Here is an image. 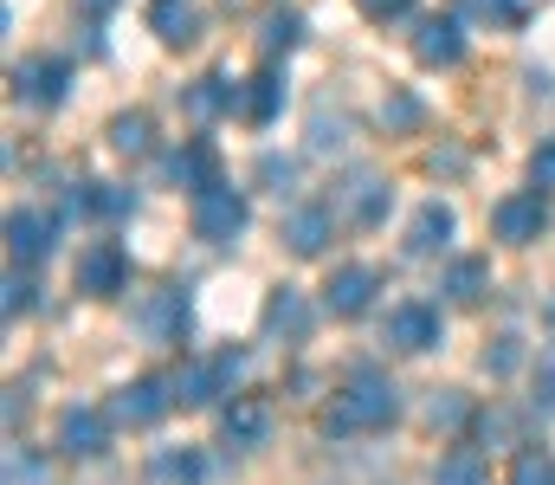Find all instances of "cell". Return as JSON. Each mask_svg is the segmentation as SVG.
<instances>
[{
	"label": "cell",
	"instance_id": "1",
	"mask_svg": "<svg viewBox=\"0 0 555 485\" xmlns=\"http://www.w3.org/2000/svg\"><path fill=\"white\" fill-rule=\"evenodd\" d=\"M395 414H401V388H395L382 369H349V382L336 388L323 427H330V434H375V427H388Z\"/></svg>",
	"mask_w": 555,
	"mask_h": 485
},
{
	"label": "cell",
	"instance_id": "2",
	"mask_svg": "<svg viewBox=\"0 0 555 485\" xmlns=\"http://www.w3.org/2000/svg\"><path fill=\"white\" fill-rule=\"evenodd\" d=\"M130 323H137V336L149 343V349H168V343H181V336H188L194 305H188V292H181V285H155V292H142L137 305H130Z\"/></svg>",
	"mask_w": 555,
	"mask_h": 485
},
{
	"label": "cell",
	"instance_id": "3",
	"mask_svg": "<svg viewBox=\"0 0 555 485\" xmlns=\"http://www.w3.org/2000/svg\"><path fill=\"white\" fill-rule=\"evenodd\" d=\"M246 375V356L240 349H220V356H194L181 375H175V408H214L233 382Z\"/></svg>",
	"mask_w": 555,
	"mask_h": 485
},
{
	"label": "cell",
	"instance_id": "4",
	"mask_svg": "<svg viewBox=\"0 0 555 485\" xmlns=\"http://www.w3.org/2000/svg\"><path fill=\"white\" fill-rule=\"evenodd\" d=\"M246 220H253V207H246L240 188L214 181V188L194 194V240H207V246H233V240L246 233Z\"/></svg>",
	"mask_w": 555,
	"mask_h": 485
},
{
	"label": "cell",
	"instance_id": "5",
	"mask_svg": "<svg viewBox=\"0 0 555 485\" xmlns=\"http://www.w3.org/2000/svg\"><path fill=\"white\" fill-rule=\"evenodd\" d=\"M330 201H336L343 220H356V227H382L388 207H395V188H388V175H375V168H349V175L336 181Z\"/></svg>",
	"mask_w": 555,
	"mask_h": 485
},
{
	"label": "cell",
	"instance_id": "6",
	"mask_svg": "<svg viewBox=\"0 0 555 485\" xmlns=\"http://www.w3.org/2000/svg\"><path fill=\"white\" fill-rule=\"evenodd\" d=\"M491 233H498L504 246H537V240L550 233V194H543V188L504 194V201L491 207Z\"/></svg>",
	"mask_w": 555,
	"mask_h": 485
},
{
	"label": "cell",
	"instance_id": "7",
	"mask_svg": "<svg viewBox=\"0 0 555 485\" xmlns=\"http://www.w3.org/2000/svg\"><path fill=\"white\" fill-rule=\"evenodd\" d=\"M124 285H130V253L117 240H91L78 253V292L85 298H117Z\"/></svg>",
	"mask_w": 555,
	"mask_h": 485
},
{
	"label": "cell",
	"instance_id": "8",
	"mask_svg": "<svg viewBox=\"0 0 555 485\" xmlns=\"http://www.w3.org/2000/svg\"><path fill=\"white\" fill-rule=\"evenodd\" d=\"M168 408H175V382H162V375H137V382L117 388L111 421H124V427H155Z\"/></svg>",
	"mask_w": 555,
	"mask_h": 485
},
{
	"label": "cell",
	"instance_id": "9",
	"mask_svg": "<svg viewBox=\"0 0 555 485\" xmlns=\"http://www.w3.org/2000/svg\"><path fill=\"white\" fill-rule=\"evenodd\" d=\"M72 85V65L65 59H20L13 65V104H33V111H52Z\"/></svg>",
	"mask_w": 555,
	"mask_h": 485
},
{
	"label": "cell",
	"instance_id": "10",
	"mask_svg": "<svg viewBox=\"0 0 555 485\" xmlns=\"http://www.w3.org/2000/svg\"><path fill=\"white\" fill-rule=\"evenodd\" d=\"M336 201H304V207H291L284 214V246L297 253V259H317L330 240H336Z\"/></svg>",
	"mask_w": 555,
	"mask_h": 485
},
{
	"label": "cell",
	"instance_id": "11",
	"mask_svg": "<svg viewBox=\"0 0 555 485\" xmlns=\"http://www.w3.org/2000/svg\"><path fill=\"white\" fill-rule=\"evenodd\" d=\"M439 336H446V323H439V311H433V305H395V311H388V323H382V343H388V349H401V356H420V349H433V343H439Z\"/></svg>",
	"mask_w": 555,
	"mask_h": 485
},
{
	"label": "cell",
	"instance_id": "12",
	"mask_svg": "<svg viewBox=\"0 0 555 485\" xmlns=\"http://www.w3.org/2000/svg\"><path fill=\"white\" fill-rule=\"evenodd\" d=\"M375 292H382V272L375 266H336L330 285H323V311L330 318H362L375 305Z\"/></svg>",
	"mask_w": 555,
	"mask_h": 485
},
{
	"label": "cell",
	"instance_id": "13",
	"mask_svg": "<svg viewBox=\"0 0 555 485\" xmlns=\"http://www.w3.org/2000/svg\"><path fill=\"white\" fill-rule=\"evenodd\" d=\"M220 441H227V447H266V441H272V401L233 395V408L220 414Z\"/></svg>",
	"mask_w": 555,
	"mask_h": 485
},
{
	"label": "cell",
	"instance_id": "14",
	"mask_svg": "<svg viewBox=\"0 0 555 485\" xmlns=\"http://www.w3.org/2000/svg\"><path fill=\"white\" fill-rule=\"evenodd\" d=\"M414 59H420V65H433V72H452V65L465 59V33H459V20H446V13L420 20V33H414Z\"/></svg>",
	"mask_w": 555,
	"mask_h": 485
},
{
	"label": "cell",
	"instance_id": "15",
	"mask_svg": "<svg viewBox=\"0 0 555 485\" xmlns=\"http://www.w3.org/2000/svg\"><path fill=\"white\" fill-rule=\"evenodd\" d=\"M104 441H111V421H104L98 408H65V414H59V454H72V460H98Z\"/></svg>",
	"mask_w": 555,
	"mask_h": 485
},
{
	"label": "cell",
	"instance_id": "16",
	"mask_svg": "<svg viewBox=\"0 0 555 485\" xmlns=\"http://www.w3.org/2000/svg\"><path fill=\"white\" fill-rule=\"evenodd\" d=\"M240 98H246V85H233L227 72H207V78H194L188 85V117L194 124H214V117H227V111H240Z\"/></svg>",
	"mask_w": 555,
	"mask_h": 485
},
{
	"label": "cell",
	"instance_id": "17",
	"mask_svg": "<svg viewBox=\"0 0 555 485\" xmlns=\"http://www.w3.org/2000/svg\"><path fill=\"white\" fill-rule=\"evenodd\" d=\"M7 253H13V266H39V259L52 253V220L13 207V214H7Z\"/></svg>",
	"mask_w": 555,
	"mask_h": 485
},
{
	"label": "cell",
	"instance_id": "18",
	"mask_svg": "<svg viewBox=\"0 0 555 485\" xmlns=\"http://www.w3.org/2000/svg\"><path fill=\"white\" fill-rule=\"evenodd\" d=\"M310 323H317V311H310V298H304L297 285H278L272 298H266V330H272V336L304 343V336H310Z\"/></svg>",
	"mask_w": 555,
	"mask_h": 485
},
{
	"label": "cell",
	"instance_id": "19",
	"mask_svg": "<svg viewBox=\"0 0 555 485\" xmlns=\"http://www.w3.org/2000/svg\"><path fill=\"white\" fill-rule=\"evenodd\" d=\"M168 181H175V188H188V194L214 188V181H220V162H214V143H181V150L168 156Z\"/></svg>",
	"mask_w": 555,
	"mask_h": 485
},
{
	"label": "cell",
	"instance_id": "20",
	"mask_svg": "<svg viewBox=\"0 0 555 485\" xmlns=\"http://www.w3.org/2000/svg\"><path fill=\"white\" fill-rule=\"evenodd\" d=\"M452 227H459L452 207H446V201H426L414 220H408V253H414V259H433V253L452 240Z\"/></svg>",
	"mask_w": 555,
	"mask_h": 485
},
{
	"label": "cell",
	"instance_id": "21",
	"mask_svg": "<svg viewBox=\"0 0 555 485\" xmlns=\"http://www.w3.org/2000/svg\"><path fill=\"white\" fill-rule=\"evenodd\" d=\"M149 26H155L162 46H194V39H201V13H194L188 0H155V7H149Z\"/></svg>",
	"mask_w": 555,
	"mask_h": 485
},
{
	"label": "cell",
	"instance_id": "22",
	"mask_svg": "<svg viewBox=\"0 0 555 485\" xmlns=\"http://www.w3.org/2000/svg\"><path fill=\"white\" fill-rule=\"evenodd\" d=\"M278 111H284V78L278 72H259V78H246V98H240V117L253 124V130H266Z\"/></svg>",
	"mask_w": 555,
	"mask_h": 485
},
{
	"label": "cell",
	"instance_id": "23",
	"mask_svg": "<svg viewBox=\"0 0 555 485\" xmlns=\"http://www.w3.org/2000/svg\"><path fill=\"white\" fill-rule=\"evenodd\" d=\"M439 292H446L452 305H478V298L491 292V266H485V259H452L446 279H439Z\"/></svg>",
	"mask_w": 555,
	"mask_h": 485
},
{
	"label": "cell",
	"instance_id": "24",
	"mask_svg": "<svg viewBox=\"0 0 555 485\" xmlns=\"http://www.w3.org/2000/svg\"><path fill=\"white\" fill-rule=\"evenodd\" d=\"M111 150H117V156H149V150H155V124H149V111H124V117H111Z\"/></svg>",
	"mask_w": 555,
	"mask_h": 485
},
{
	"label": "cell",
	"instance_id": "25",
	"mask_svg": "<svg viewBox=\"0 0 555 485\" xmlns=\"http://www.w3.org/2000/svg\"><path fill=\"white\" fill-rule=\"evenodd\" d=\"M149 480L155 485H201V454H188V447H162V454L149 460Z\"/></svg>",
	"mask_w": 555,
	"mask_h": 485
},
{
	"label": "cell",
	"instance_id": "26",
	"mask_svg": "<svg viewBox=\"0 0 555 485\" xmlns=\"http://www.w3.org/2000/svg\"><path fill=\"white\" fill-rule=\"evenodd\" d=\"M433 485H491V480H485V460H478L472 447H459V454H446V460L433 467Z\"/></svg>",
	"mask_w": 555,
	"mask_h": 485
},
{
	"label": "cell",
	"instance_id": "27",
	"mask_svg": "<svg viewBox=\"0 0 555 485\" xmlns=\"http://www.w3.org/2000/svg\"><path fill=\"white\" fill-rule=\"evenodd\" d=\"M297 39H304V20H297V13H266V26H259V52H266V59L291 52Z\"/></svg>",
	"mask_w": 555,
	"mask_h": 485
},
{
	"label": "cell",
	"instance_id": "28",
	"mask_svg": "<svg viewBox=\"0 0 555 485\" xmlns=\"http://www.w3.org/2000/svg\"><path fill=\"white\" fill-rule=\"evenodd\" d=\"M504 485H555V460L550 447H524L517 460H511V480Z\"/></svg>",
	"mask_w": 555,
	"mask_h": 485
},
{
	"label": "cell",
	"instance_id": "29",
	"mask_svg": "<svg viewBox=\"0 0 555 485\" xmlns=\"http://www.w3.org/2000/svg\"><path fill=\"white\" fill-rule=\"evenodd\" d=\"M420 117H426V111H420L414 91H388V98H382V124H388V137H401V130H420Z\"/></svg>",
	"mask_w": 555,
	"mask_h": 485
},
{
	"label": "cell",
	"instance_id": "30",
	"mask_svg": "<svg viewBox=\"0 0 555 485\" xmlns=\"http://www.w3.org/2000/svg\"><path fill=\"white\" fill-rule=\"evenodd\" d=\"M253 175H259V188H272L278 201H284V194H297V162H291V156H278V150H266Z\"/></svg>",
	"mask_w": 555,
	"mask_h": 485
},
{
	"label": "cell",
	"instance_id": "31",
	"mask_svg": "<svg viewBox=\"0 0 555 485\" xmlns=\"http://www.w3.org/2000/svg\"><path fill=\"white\" fill-rule=\"evenodd\" d=\"M0 311H7V323L26 318V311H39V285L26 279V266H13V272H7V298H0Z\"/></svg>",
	"mask_w": 555,
	"mask_h": 485
},
{
	"label": "cell",
	"instance_id": "32",
	"mask_svg": "<svg viewBox=\"0 0 555 485\" xmlns=\"http://www.w3.org/2000/svg\"><path fill=\"white\" fill-rule=\"evenodd\" d=\"M7 485H52V467L33 447H7Z\"/></svg>",
	"mask_w": 555,
	"mask_h": 485
},
{
	"label": "cell",
	"instance_id": "33",
	"mask_svg": "<svg viewBox=\"0 0 555 485\" xmlns=\"http://www.w3.org/2000/svg\"><path fill=\"white\" fill-rule=\"evenodd\" d=\"M330 150H343V117L317 111V117H310V156H330Z\"/></svg>",
	"mask_w": 555,
	"mask_h": 485
},
{
	"label": "cell",
	"instance_id": "34",
	"mask_svg": "<svg viewBox=\"0 0 555 485\" xmlns=\"http://www.w3.org/2000/svg\"><path fill=\"white\" fill-rule=\"evenodd\" d=\"M98 214H104V220H130V214H137V194L117 188V181H98Z\"/></svg>",
	"mask_w": 555,
	"mask_h": 485
},
{
	"label": "cell",
	"instance_id": "35",
	"mask_svg": "<svg viewBox=\"0 0 555 485\" xmlns=\"http://www.w3.org/2000/svg\"><path fill=\"white\" fill-rule=\"evenodd\" d=\"M517 362H524V349H517V336H498V343L485 349V369H491V375H511Z\"/></svg>",
	"mask_w": 555,
	"mask_h": 485
},
{
	"label": "cell",
	"instance_id": "36",
	"mask_svg": "<svg viewBox=\"0 0 555 485\" xmlns=\"http://www.w3.org/2000/svg\"><path fill=\"white\" fill-rule=\"evenodd\" d=\"M426 421H433V427H459V421H465V401H459V395L446 388V395H433V408H426Z\"/></svg>",
	"mask_w": 555,
	"mask_h": 485
},
{
	"label": "cell",
	"instance_id": "37",
	"mask_svg": "<svg viewBox=\"0 0 555 485\" xmlns=\"http://www.w3.org/2000/svg\"><path fill=\"white\" fill-rule=\"evenodd\" d=\"M459 7H465L472 20H517V7H524V0H459Z\"/></svg>",
	"mask_w": 555,
	"mask_h": 485
},
{
	"label": "cell",
	"instance_id": "38",
	"mask_svg": "<svg viewBox=\"0 0 555 485\" xmlns=\"http://www.w3.org/2000/svg\"><path fill=\"white\" fill-rule=\"evenodd\" d=\"M356 7H362L375 26H388V20H408V13H414V0H356Z\"/></svg>",
	"mask_w": 555,
	"mask_h": 485
},
{
	"label": "cell",
	"instance_id": "39",
	"mask_svg": "<svg viewBox=\"0 0 555 485\" xmlns=\"http://www.w3.org/2000/svg\"><path fill=\"white\" fill-rule=\"evenodd\" d=\"M530 181H537L543 194H550V188H555V143H543V150L530 156Z\"/></svg>",
	"mask_w": 555,
	"mask_h": 485
},
{
	"label": "cell",
	"instance_id": "40",
	"mask_svg": "<svg viewBox=\"0 0 555 485\" xmlns=\"http://www.w3.org/2000/svg\"><path fill=\"white\" fill-rule=\"evenodd\" d=\"M20 408H26V388H7V427H20Z\"/></svg>",
	"mask_w": 555,
	"mask_h": 485
},
{
	"label": "cell",
	"instance_id": "41",
	"mask_svg": "<svg viewBox=\"0 0 555 485\" xmlns=\"http://www.w3.org/2000/svg\"><path fill=\"white\" fill-rule=\"evenodd\" d=\"M78 7H85V13H111L117 0H78Z\"/></svg>",
	"mask_w": 555,
	"mask_h": 485
}]
</instances>
